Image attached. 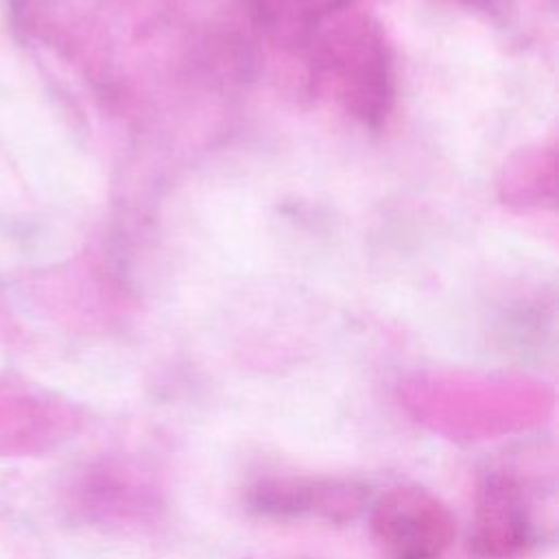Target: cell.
Instances as JSON below:
<instances>
[{"mask_svg": "<svg viewBox=\"0 0 559 559\" xmlns=\"http://www.w3.org/2000/svg\"><path fill=\"white\" fill-rule=\"evenodd\" d=\"M369 524L384 559H443L456 537L448 504L417 485L386 489L371 504Z\"/></svg>", "mask_w": 559, "mask_h": 559, "instance_id": "obj_2", "label": "cell"}, {"mask_svg": "<svg viewBox=\"0 0 559 559\" xmlns=\"http://www.w3.org/2000/svg\"><path fill=\"white\" fill-rule=\"evenodd\" d=\"M542 483L520 465L489 469L476 489L472 546L480 559H520L546 535Z\"/></svg>", "mask_w": 559, "mask_h": 559, "instance_id": "obj_1", "label": "cell"}, {"mask_svg": "<svg viewBox=\"0 0 559 559\" xmlns=\"http://www.w3.org/2000/svg\"><path fill=\"white\" fill-rule=\"evenodd\" d=\"M83 509L114 524L153 522L162 496L151 476L131 463H105L90 472L81 485Z\"/></svg>", "mask_w": 559, "mask_h": 559, "instance_id": "obj_4", "label": "cell"}, {"mask_svg": "<svg viewBox=\"0 0 559 559\" xmlns=\"http://www.w3.org/2000/svg\"><path fill=\"white\" fill-rule=\"evenodd\" d=\"M251 511L273 520H321L330 524L354 522L369 504L362 485L345 478L271 476L247 491Z\"/></svg>", "mask_w": 559, "mask_h": 559, "instance_id": "obj_3", "label": "cell"}]
</instances>
